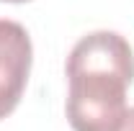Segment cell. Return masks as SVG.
Segmentation results:
<instances>
[{
  "label": "cell",
  "mask_w": 134,
  "mask_h": 131,
  "mask_svg": "<svg viewBox=\"0 0 134 131\" xmlns=\"http://www.w3.org/2000/svg\"><path fill=\"white\" fill-rule=\"evenodd\" d=\"M67 121L72 131H116L134 80V51L116 31L83 36L67 57Z\"/></svg>",
  "instance_id": "1"
},
{
  "label": "cell",
  "mask_w": 134,
  "mask_h": 131,
  "mask_svg": "<svg viewBox=\"0 0 134 131\" xmlns=\"http://www.w3.org/2000/svg\"><path fill=\"white\" fill-rule=\"evenodd\" d=\"M0 3H29V0H0Z\"/></svg>",
  "instance_id": "4"
},
{
  "label": "cell",
  "mask_w": 134,
  "mask_h": 131,
  "mask_svg": "<svg viewBox=\"0 0 134 131\" xmlns=\"http://www.w3.org/2000/svg\"><path fill=\"white\" fill-rule=\"evenodd\" d=\"M34 46L29 31L10 18H0V121L16 111L29 85Z\"/></svg>",
  "instance_id": "2"
},
{
  "label": "cell",
  "mask_w": 134,
  "mask_h": 131,
  "mask_svg": "<svg viewBox=\"0 0 134 131\" xmlns=\"http://www.w3.org/2000/svg\"><path fill=\"white\" fill-rule=\"evenodd\" d=\"M116 131H134V105H132V108H126V113L121 116Z\"/></svg>",
  "instance_id": "3"
}]
</instances>
